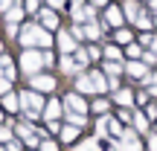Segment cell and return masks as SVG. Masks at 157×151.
Wrapping results in <instances>:
<instances>
[{"instance_id": "6da1fadb", "label": "cell", "mask_w": 157, "mask_h": 151, "mask_svg": "<svg viewBox=\"0 0 157 151\" xmlns=\"http://www.w3.org/2000/svg\"><path fill=\"white\" fill-rule=\"evenodd\" d=\"M17 41H21L26 50H32V47L47 50V47L52 44V35L47 32V29H41L38 23H26V26H21V32H17Z\"/></svg>"}, {"instance_id": "7a4b0ae2", "label": "cell", "mask_w": 157, "mask_h": 151, "mask_svg": "<svg viewBox=\"0 0 157 151\" xmlns=\"http://www.w3.org/2000/svg\"><path fill=\"white\" fill-rule=\"evenodd\" d=\"M17 99H21V108H23V113H26V119H38L41 113H44V99H41V93L23 90Z\"/></svg>"}, {"instance_id": "3957f363", "label": "cell", "mask_w": 157, "mask_h": 151, "mask_svg": "<svg viewBox=\"0 0 157 151\" xmlns=\"http://www.w3.org/2000/svg\"><path fill=\"white\" fill-rule=\"evenodd\" d=\"M41 67H44V58H41V52H38V50H26V52H21V70H23L29 78L38 76V73H41Z\"/></svg>"}, {"instance_id": "277c9868", "label": "cell", "mask_w": 157, "mask_h": 151, "mask_svg": "<svg viewBox=\"0 0 157 151\" xmlns=\"http://www.w3.org/2000/svg\"><path fill=\"white\" fill-rule=\"evenodd\" d=\"M113 148H117V151H143L137 131L128 128V125H125V131H122V137H119V142H113Z\"/></svg>"}, {"instance_id": "5b68a950", "label": "cell", "mask_w": 157, "mask_h": 151, "mask_svg": "<svg viewBox=\"0 0 157 151\" xmlns=\"http://www.w3.org/2000/svg\"><path fill=\"white\" fill-rule=\"evenodd\" d=\"M64 111H67V113H78V116H84V113H87V102H84L78 93H70V96H64Z\"/></svg>"}, {"instance_id": "8992f818", "label": "cell", "mask_w": 157, "mask_h": 151, "mask_svg": "<svg viewBox=\"0 0 157 151\" xmlns=\"http://www.w3.org/2000/svg\"><path fill=\"white\" fill-rule=\"evenodd\" d=\"M15 131H17V137H21L26 145H41V137H38V131L32 128V125H26V122H17L15 125Z\"/></svg>"}, {"instance_id": "52a82bcc", "label": "cell", "mask_w": 157, "mask_h": 151, "mask_svg": "<svg viewBox=\"0 0 157 151\" xmlns=\"http://www.w3.org/2000/svg\"><path fill=\"white\" fill-rule=\"evenodd\" d=\"M29 81H32V90L35 93H47V90H56V76H32L29 78Z\"/></svg>"}, {"instance_id": "ba28073f", "label": "cell", "mask_w": 157, "mask_h": 151, "mask_svg": "<svg viewBox=\"0 0 157 151\" xmlns=\"http://www.w3.org/2000/svg\"><path fill=\"white\" fill-rule=\"evenodd\" d=\"M58 47H61V52H64V55H73V52L78 50V41L67 32V29H61V32H58Z\"/></svg>"}, {"instance_id": "9c48e42d", "label": "cell", "mask_w": 157, "mask_h": 151, "mask_svg": "<svg viewBox=\"0 0 157 151\" xmlns=\"http://www.w3.org/2000/svg\"><path fill=\"white\" fill-rule=\"evenodd\" d=\"M76 93H96V84L90 73H78L76 76Z\"/></svg>"}, {"instance_id": "30bf717a", "label": "cell", "mask_w": 157, "mask_h": 151, "mask_svg": "<svg viewBox=\"0 0 157 151\" xmlns=\"http://www.w3.org/2000/svg\"><path fill=\"white\" fill-rule=\"evenodd\" d=\"M122 70H125V76H131V78H146L148 76V67L143 61H128V64H122Z\"/></svg>"}, {"instance_id": "8fae6325", "label": "cell", "mask_w": 157, "mask_h": 151, "mask_svg": "<svg viewBox=\"0 0 157 151\" xmlns=\"http://www.w3.org/2000/svg\"><path fill=\"white\" fill-rule=\"evenodd\" d=\"M38 21H41V29H58V15L52 9H41Z\"/></svg>"}, {"instance_id": "7c38bea8", "label": "cell", "mask_w": 157, "mask_h": 151, "mask_svg": "<svg viewBox=\"0 0 157 151\" xmlns=\"http://www.w3.org/2000/svg\"><path fill=\"white\" fill-rule=\"evenodd\" d=\"M58 116H61V102H58V99H50L44 105V119H47V122H58Z\"/></svg>"}, {"instance_id": "4fadbf2b", "label": "cell", "mask_w": 157, "mask_h": 151, "mask_svg": "<svg viewBox=\"0 0 157 151\" xmlns=\"http://www.w3.org/2000/svg\"><path fill=\"white\" fill-rule=\"evenodd\" d=\"M105 23H111V26H122L125 23V15L119 6H108L105 9Z\"/></svg>"}, {"instance_id": "5bb4252c", "label": "cell", "mask_w": 157, "mask_h": 151, "mask_svg": "<svg viewBox=\"0 0 157 151\" xmlns=\"http://www.w3.org/2000/svg\"><path fill=\"white\" fill-rule=\"evenodd\" d=\"M102 32H105V23H96V21L84 23V38H90V41H99V38H102Z\"/></svg>"}, {"instance_id": "9a60e30c", "label": "cell", "mask_w": 157, "mask_h": 151, "mask_svg": "<svg viewBox=\"0 0 157 151\" xmlns=\"http://www.w3.org/2000/svg\"><path fill=\"white\" fill-rule=\"evenodd\" d=\"M113 102H117L122 111H128V108L134 105V93H131V90H117V93H113Z\"/></svg>"}, {"instance_id": "2e32d148", "label": "cell", "mask_w": 157, "mask_h": 151, "mask_svg": "<svg viewBox=\"0 0 157 151\" xmlns=\"http://www.w3.org/2000/svg\"><path fill=\"white\" fill-rule=\"evenodd\" d=\"M0 76L9 78V81H15V64H12L9 55H0Z\"/></svg>"}, {"instance_id": "e0dca14e", "label": "cell", "mask_w": 157, "mask_h": 151, "mask_svg": "<svg viewBox=\"0 0 157 151\" xmlns=\"http://www.w3.org/2000/svg\"><path fill=\"white\" fill-rule=\"evenodd\" d=\"M140 12H143V6L137 3V0H125V9H122V15L128 17V21H137V17H140Z\"/></svg>"}, {"instance_id": "ac0fdd59", "label": "cell", "mask_w": 157, "mask_h": 151, "mask_svg": "<svg viewBox=\"0 0 157 151\" xmlns=\"http://www.w3.org/2000/svg\"><path fill=\"white\" fill-rule=\"evenodd\" d=\"M131 122H134V131H137V134H146V131H148V119H146V113H143V111H137L134 116H131Z\"/></svg>"}, {"instance_id": "d6986e66", "label": "cell", "mask_w": 157, "mask_h": 151, "mask_svg": "<svg viewBox=\"0 0 157 151\" xmlns=\"http://www.w3.org/2000/svg\"><path fill=\"white\" fill-rule=\"evenodd\" d=\"M105 122H108V134H111V137H122V131H125V125L119 122L117 116H105Z\"/></svg>"}, {"instance_id": "ffe728a7", "label": "cell", "mask_w": 157, "mask_h": 151, "mask_svg": "<svg viewBox=\"0 0 157 151\" xmlns=\"http://www.w3.org/2000/svg\"><path fill=\"white\" fill-rule=\"evenodd\" d=\"M3 108H6V111H9V113L21 111V99H17L15 93H6V96H3Z\"/></svg>"}, {"instance_id": "44dd1931", "label": "cell", "mask_w": 157, "mask_h": 151, "mask_svg": "<svg viewBox=\"0 0 157 151\" xmlns=\"http://www.w3.org/2000/svg\"><path fill=\"white\" fill-rule=\"evenodd\" d=\"M21 17H23V6H12V9L6 12V23H15V26H17Z\"/></svg>"}, {"instance_id": "7402d4cb", "label": "cell", "mask_w": 157, "mask_h": 151, "mask_svg": "<svg viewBox=\"0 0 157 151\" xmlns=\"http://www.w3.org/2000/svg\"><path fill=\"white\" fill-rule=\"evenodd\" d=\"M61 73H78V67H76V61H73V55H61Z\"/></svg>"}, {"instance_id": "603a6c76", "label": "cell", "mask_w": 157, "mask_h": 151, "mask_svg": "<svg viewBox=\"0 0 157 151\" xmlns=\"http://www.w3.org/2000/svg\"><path fill=\"white\" fill-rule=\"evenodd\" d=\"M73 151H99V140H84V142H78Z\"/></svg>"}, {"instance_id": "cb8c5ba5", "label": "cell", "mask_w": 157, "mask_h": 151, "mask_svg": "<svg viewBox=\"0 0 157 151\" xmlns=\"http://www.w3.org/2000/svg\"><path fill=\"white\" fill-rule=\"evenodd\" d=\"M73 61H76V67L82 70V67H87L90 58H87V52H84V50H76V52H73Z\"/></svg>"}, {"instance_id": "d4e9b609", "label": "cell", "mask_w": 157, "mask_h": 151, "mask_svg": "<svg viewBox=\"0 0 157 151\" xmlns=\"http://www.w3.org/2000/svg\"><path fill=\"white\" fill-rule=\"evenodd\" d=\"M78 137V128H73V125H67V128H61V140L64 142H73Z\"/></svg>"}, {"instance_id": "484cf974", "label": "cell", "mask_w": 157, "mask_h": 151, "mask_svg": "<svg viewBox=\"0 0 157 151\" xmlns=\"http://www.w3.org/2000/svg\"><path fill=\"white\" fill-rule=\"evenodd\" d=\"M102 55H105V61H119V55H122V52H119V47H105V52H102Z\"/></svg>"}, {"instance_id": "4316f807", "label": "cell", "mask_w": 157, "mask_h": 151, "mask_svg": "<svg viewBox=\"0 0 157 151\" xmlns=\"http://www.w3.org/2000/svg\"><path fill=\"white\" fill-rule=\"evenodd\" d=\"M108 108H111V102H108V99H96L93 102V111L102 113V116H108Z\"/></svg>"}, {"instance_id": "83f0119b", "label": "cell", "mask_w": 157, "mask_h": 151, "mask_svg": "<svg viewBox=\"0 0 157 151\" xmlns=\"http://www.w3.org/2000/svg\"><path fill=\"white\" fill-rule=\"evenodd\" d=\"M105 73L108 76H119V73H122V64H119V61H105Z\"/></svg>"}, {"instance_id": "f1b7e54d", "label": "cell", "mask_w": 157, "mask_h": 151, "mask_svg": "<svg viewBox=\"0 0 157 151\" xmlns=\"http://www.w3.org/2000/svg\"><path fill=\"white\" fill-rule=\"evenodd\" d=\"M134 23H137V26H140V29H146V32H148V29H151V17H148L146 12H140V17H137Z\"/></svg>"}, {"instance_id": "f546056e", "label": "cell", "mask_w": 157, "mask_h": 151, "mask_svg": "<svg viewBox=\"0 0 157 151\" xmlns=\"http://www.w3.org/2000/svg\"><path fill=\"white\" fill-rule=\"evenodd\" d=\"M125 52H128V58H143V47L140 44H128V50H125Z\"/></svg>"}, {"instance_id": "4dcf8cb0", "label": "cell", "mask_w": 157, "mask_h": 151, "mask_svg": "<svg viewBox=\"0 0 157 151\" xmlns=\"http://www.w3.org/2000/svg\"><path fill=\"white\" fill-rule=\"evenodd\" d=\"M96 137H111V134H108V122H105V116L96 122Z\"/></svg>"}, {"instance_id": "1f68e13d", "label": "cell", "mask_w": 157, "mask_h": 151, "mask_svg": "<svg viewBox=\"0 0 157 151\" xmlns=\"http://www.w3.org/2000/svg\"><path fill=\"white\" fill-rule=\"evenodd\" d=\"M12 140V128L9 125H0V142H9Z\"/></svg>"}, {"instance_id": "d6a6232c", "label": "cell", "mask_w": 157, "mask_h": 151, "mask_svg": "<svg viewBox=\"0 0 157 151\" xmlns=\"http://www.w3.org/2000/svg\"><path fill=\"white\" fill-rule=\"evenodd\" d=\"M117 41H119V44H131V32H128V29H119V32H117Z\"/></svg>"}, {"instance_id": "836d02e7", "label": "cell", "mask_w": 157, "mask_h": 151, "mask_svg": "<svg viewBox=\"0 0 157 151\" xmlns=\"http://www.w3.org/2000/svg\"><path fill=\"white\" fill-rule=\"evenodd\" d=\"M23 12H41V0H26Z\"/></svg>"}, {"instance_id": "e575fe53", "label": "cell", "mask_w": 157, "mask_h": 151, "mask_svg": "<svg viewBox=\"0 0 157 151\" xmlns=\"http://www.w3.org/2000/svg\"><path fill=\"white\" fill-rule=\"evenodd\" d=\"M3 151H21V140H9L3 145Z\"/></svg>"}, {"instance_id": "d590c367", "label": "cell", "mask_w": 157, "mask_h": 151, "mask_svg": "<svg viewBox=\"0 0 157 151\" xmlns=\"http://www.w3.org/2000/svg\"><path fill=\"white\" fill-rule=\"evenodd\" d=\"M41 151H58V145L52 140H41Z\"/></svg>"}, {"instance_id": "8d00e7d4", "label": "cell", "mask_w": 157, "mask_h": 151, "mask_svg": "<svg viewBox=\"0 0 157 151\" xmlns=\"http://www.w3.org/2000/svg\"><path fill=\"white\" fill-rule=\"evenodd\" d=\"M84 52H87V58H90V61H96V58L102 55V52H99V47H87Z\"/></svg>"}, {"instance_id": "74e56055", "label": "cell", "mask_w": 157, "mask_h": 151, "mask_svg": "<svg viewBox=\"0 0 157 151\" xmlns=\"http://www.w3.org/2000/svg\"><path fill=\"white\" fill-rule=\"evenodd\" d=\"M108 90H113V93L119 90V76H111V78H108Z\"/></svg>"}, {"instance_id": "f35d334b", "label": "cell", "mask_w": 157, "mask_h": 151, "mask_svg": "<svg viewBox=\"0 0 157 151\" xmlns=\"http://www.w3.org/2000/svg\"><path fill=\"white\" fill-rule=\"evenodd\" d=\"M143 64H146V67L148 64H157V55L154 52H143Z\"/></svg>"}, {"instance_id": "ab89813d", "label": "cell", "mask_w": 157, "mask_h": 151, "mask_svg": "<svg viewBox=\"0 0 157 151\" xmlns=\"http://www.w3.org/2000/svg\"><path fill=\"white\" fill-rule=\"evenodd\" d=\"M70 35H73L76 41H82L84 38V26H73V29H70Z\"/></svg>"}, {"instance_id": "60d3db41", "label": "cell", "mask_w": 157, "mask_h": 151, "mask_svg": "<svg viewBox=\"0 0 157 151\" xmlns=\"http://www.w3.org/2000/svg\"><path fill=\"white\" fill-rule=\"evenodd\" d=\"M9 87H12V81H9V78H3V76H0V93H9Z\"/></svg>"}, {"instance_id": "b9f144b4", "label": "cell", "mask_w": 157, "mask_h": 151, "mask_svg": "<svg viewBox=\"0 0 157 151\" xmlns=\"http://www.w3.org/2000/svg\"><path fill=\"white\" fill-rule=\"evenodd\" d=\"M12 6H17V0H0V12H9Z\"/></svg>"}, {"instance_id": "7bdbcfd3", "label": "cell", "mask_w": 157, "mask_h": 151, "mask_svg": "<svg viewBox=\"0 0 157 151\" xmlns=\"http://www.w3.org/2000/svg\"><path fill=\"white\" fill-rule=\"evenodd\" d=\"M157 116V105H146V119H154Z\"/></svg>"}, {"instance_id": "ee69618b", "label": "cell", "mask_w": 157, "mask_h": 151, "mask_svg": "<svg viewBox=\"0 0 157 151\" xmlns=\"http://www.w3.org/2000/svg\"><path fill=\"white\" fill-rule=\"evenodd\" d=\"M148 151H157V134H148Z\"/></svg>"}, {"instance_id": "f6af8a7d", "label": "cell", "mask_w": 157, "mask_h": 151, "mask_svg": "<svg viewBox=\"0 0 157 151\" xmlns=\"http://www.w3.org/2000/svg\"><path fill=\"white\" fill-rule=\"evenodd\" d=\"M6 32H9V38H17V26L15 23H6Z\"/></svg>"}, {"instance_id": "bcb514c9", "label": "cell", "mask_w": 157, "mask_h": 151, "mask_svg": "<svg viewBox=\"0 0 157 151\" xmlns=\"http://www.w3.org/2000/svg\"><path fill=\"white\" fill-rule=\"evenodd\" d=\"M117 119H119V122H131V113H128V111H119Z\"/></svg>"}, {"instance_id": "7dc6e473", "label": "cell", "mask_w": 157, "mask_h": 151, "mask_svg": "<svg viewBox=\"0 0 157 151\" xmlns=\"http://www.w3.org/2000/svg\"><path fill=\"white\" fill-rule=\"evenodd\" d=\"M47 3H50L52 12H56V9H61V6H64V0H47Z\"/></svg>"}, {"instance_id": "c3c4849f", "label": "cell", "mask_w": 157, "mask_h": 151, "mask_svg": "<svg viewBox=\"0 0 157 151\" xmlns=\"http://www.w3.org/2000/svg\"><path fill=\"white\" fill-rule=\"evenodd\" d=\"M41 58H44V67H50V64H52V55H50V52H41Z\"/></svg>"}, {"instance_id": "681fc988", "label": "cell", "mask_w": 157, "mask_h": 151, "mask_svg": "<svg viewBox=\"0 0 157 151\" xmlns=\"http://www.w3.org/2000/svg\"><path fill=\"white\" fill-rule=\"evenodd\" d=\"M148 47H151V52L157 55V38H151V44H148Z\"/></svg>"}, {"instance_id": "f907efd6", "label": "cell", "mask_w": 157, "mask_h": 151, "mask_svg": "<svg viewBox=\"0 0 157 151\" xmlns=\"http://www.w3.org/2000/svg\"><path fill=\"white\" fill-rule=\"evenodd\" d=\"M108 0H90V6H105Z\"/></svg>"}, {"instance_id": "816d5d0a", "label": "cell", "mask_w": 157, "mask_h": 151, "mask_svg": "<svg viewBox=\"0 0 157 151\" xmlns=\"http://www.w3.org/2000/svg\"><path fill=\"white\" fill-rule=\"evenodd\" d=\"M0 122H3V111H0Z\"/></svg>"}, {"instance_id": "f5cc1de1", "label": "cell", "mask_w": 157, "mask_h": 151, "mask_svg": "<svg viewBox=\"0 0 157 151\" xmlns=\"http://www.w3.org/2000/svg\"><path fill=\"white\" fill-rule=\"evenodd\" d=\"M0 55H3V44H0Z\"/></svg>"}, {"instance_id": "db71d44e", "label": "cell", "mask_w": 157, "mask_h": 151, "mask_svg": "<svg viewBox=\"0 0 157 151\" xmlns=\"http://www.w3.org/2000/svg\"><path fill=\"white\" fill-rule=\"evenodd\" d=\"M151 23H157V15H154V21H151Z\"/></svg>"}, {"instance_id": "11a10c76", "label": "cell", "mask_w": 157, "mask_h": 151, "mask_svg": "<svg viewBox=\"0 0 157 151\" xmlns=\"http://www.w3.org/2000/svg\"><path fill=\"white\" fill-rule=\"evenodd\" d=\"M111 151H117V148H111Z\"/></svg>"}, {"instance_id": "9f6ffc18", "label": "cell", "mask_w": 157, "mask_h": 151, "mask_svg": "<svg viewBox=\"0 0 157 151\" xmlns=\"http://www.w3.org/2000/svg\"><path fill=\"white\" fill-rule=\"evenodd\" d=\"M0 151H3V148H0Z\"/></svg>"}]
</instances>
